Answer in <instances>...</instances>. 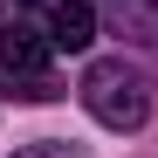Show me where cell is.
<instances>
[{"mask_svg":"<svg viewBox=\"0 0 158 158\" xmlns=\"http://www.w3.org/2000/svg\"><path fill=\"white\" fill-rule=\"evenodd\" d=\"M14 158H83L76 144H62V138H35V144H21Z\"/></svg>","mask_w":158,"mask_h":158,"instance_id":"4","label":"cell"},{"mask_svg":"<svg viewBox=\"0 0 158 158\" xmlns=\"http://www.w3.org/2000/svg\"><path fill=\"white\" fill-rule=\"evenodd\" d=\"M83 110H89L96 124H110V131H138V124L151 117V83H144V69L124 62V55L89 62V76H83Z\"/></svg>","mask_w":158,"mask_h":158,"instance_id":"1","label":"cell"},{"mask_svg":"<svg viewBox=\"0 0 158 158\" xmlns=\"http://www.w3.org/2000/svg\"><path fill=\"white\" fill-rule=\"evenodd\" d=\"M48 41L55 48H89L96 41V14H89V0H55V14H48Z\"/></svg>","mask_w":158,"mask_h":158,"instance_id":"3","label":"cell"},{"mask_svg":"<svg viewBox=\"0 0 158 158\" xmlns=\"http://www.w3.org/2000/svg\"><path fill=\"white\" fill-rule=\"evenodd\" d=\"M48 55H55V41H48V35L21 28V21H14V28H0V69H7V76H41Z\"/></svg>","mask_w":158,"mask_h":158,"instance_id":"2","label":"cell"}]
</instances>
